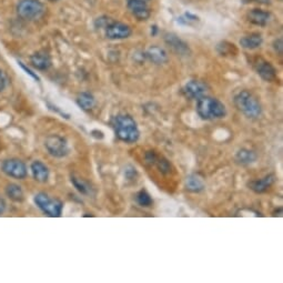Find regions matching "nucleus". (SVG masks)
I'll use <instances>...</instances> for the list:
<instances>
[{
    "label": "nucleus",
    "instance_id": "nucleus-1",
    "mask_svg": "<svg viewBox=\"0 0 283 283\" xmlns=\"http://www.w3.org/2000/svg\"><path fill=\"white\" fill-rule=\"evenodd\" d=\"M112 128L119 140L126 143H134L140 137V131L131 116L118 115L112 120Z\"/></svg>",
    "mask_w": 283,
    "mask_h": 283
},
{
    "label": "nucleus",
    "instance_id": "nucleus-2",
    "mask_svg": "<svg viewBox=\"0 0 283 283\" xmlns=\"http://www.w3.org/2000/svg\"><path fill=\"white\" fill-rule=\"evenodd\" d=\"M197 113L203 120H218L226 116V109L220 100L203 95L198 99Z\"/></svg>",
    "mask_w": 283,
    "mask_h": 283
},
{
    "label": "nucleus",
    "instance_id": "nucleus-3",
    "mask_svg": "<svg viewBox=\"0 0 283 283\" xmlns=\"http://www.w3.org/2000/svg\"><path fill=\"white\" fill-rule=\"evenodd\" d=\"M233 101L234 106L237 107L238 110L241 111L248 118L254 119L261 116V112H262L261 104L254 95L250 94L249 91H240V93L236 94Z\"/></svg>",
    "mask_w": 283,
    "mask_h": 283
},
{
    "label": "nucleus",
    "instance_id": "nucleus-4",
    "mask_svg": "<svg viewBox=\"0 0 283 283\" xmlns=\"http://www.w3.org/2000/svg\"><path fill=\"white\" fill-rule=\"evenodd\" d=\"M46 12V7L39 0H20L17 5V14L25 20H37Z\"/></svg>",
    "mask_w": 283,
    "mask_h": 283
},
{
    "label": "nucleus",
    "instance_id": "nucleus-5",
    "mask_svg": "<svg viewBox=\"0 0 283 283\" xmlns=\"http://www.w3.org/2000/svg\"><path fill=\"white\" fill-rule=\"evenodd\" d=\"M33 201L45 215L51 218H59L62 216L63 204L60 200L50 198L47 193L40 192L34 195Z\"/></svg>",
    "mask_w": 283,
    "mask_h": 283
},
{
    "label": "nucleus",
    "instance_id": "nucleus-6",
    "mask_svg": "<svg viewBox=\"0 0 283 283\" xmlns=\"http://www.w3.org/2000/svg\"><path fill=\"white\" fill-rule=\"evenodd\" d=\"M45 147L48 154L55 157V158H63L70 151L66 139L63 137L57 136V134H52V136H49L46 139Z\"/></svg>",
    "mask_w": 283,
    "mask_h": 283
},
{
    "label": "nucleus",
    "instance_id": "nucleus-7",
    "mask_svg": "<svg viewBox=\"0 0 283 283\" xmlns=\"http://www.w3.org/2000/svg\"><path fill=\"white\" fill-rule=\"evenodd\" d=\"M1 171L6 176L19 180L25 179L28 175L26 164L18 159H7L3 161L1 164Z\"/></svg>",
    "mask_w": 283,
    "mask_h": 283
},
{
    "label": "nucleus",
    "instance_id": "nucleus-8",
    "mask_svg": "<svg viewBox=\"0 0 283 283\" xmlns=\"http://www.w3.org/2000/svg\"><path fill=\"white\" fill-rule=\"evenodd\" d=\"M106 36L110 40H120V39H127L131 36V28L128 25L119 21H115L107 25Z\"/></svg>",
    "mask_w": 283,
    "mask_h": 283
},
{
    "label": "nucleus",
    "instance_id": "nucleus-9",
    "mask_svg": "<svg viewBox=\"0 0 283 283\" xmlns=\"http://www.w3.org/2000/svg\"><path fill=\"white\" fill-rule=\"evenodd\" d=\"M208 86L200 80H190L184 86L182 93L189 99H200L207 94Z\"/></svg>",
    "mask_w": 283,
    "mask_h": 283
},
{
    "label": "nucleus",
    "instance_id": "nucleus-10",
    "mask_svg": "<svg viewBox=\"0 0 283 283\" xmlns=\"http://www.w3.org/2000/svg\"><path fill=\"white\" fill-rule=\"evenodd\" d=\"M128 8L138 20L145 21L149 19L150 9L148 7V2L142 0H128Z\"/></svg>",
    "mask_w": 283,
    "mask_h": 283
},
{
    "label": "nucleus",
    "instance_id": "nucleus-11",
    "mask_svg": "<svg viewBox=\"0 0 283 283\" xmlns=\"http://www.w3.org/2000/svg\"><path fill=\"white\" fill-rule=\"evenodd\" d=\"M255 69L258 75L262 78L264 81L273 82L277 79V70L269 62L260 59L255 64Z\"/></svg>",
    "mask_w": 283,
    "mask_h": 283
},
{
    "label": "nucleus",
    "instance_id": "nucleus-12",
    "mask_svg": "<svg viewBox=\"0 0 283 283\" xmlns=\"http://www.w3.org/2000/svg\"><path fill=\"white\" fill-rule=\"evenodd\" d=\"M146 160L148 163L155 164L158 168L159 171L163 175H167L171 171V164L169 163V161L163 158L162 156L157 155L155 151H149L146 154Z\"/></svg>",
    "mask_w": 283,
    "mask_h": 283
},
{
    "label": "nucleus",
    "instance_id": "nucleus-13",
    "mask_svg": "<svg viewBox=\"0 0 283 283\" xmlns=\"http://www.w3.org/2000/svg\"><path fill=\"white\" fill-rule=\"evenodd\" d=\"M164 40L167 42V45L171 47L173 51H176L178 55L188 56L190 54L188 45L185 41H182L179 37H177L175 33H167L164 37Z\"/></svg>",
    "mask_w": 283,
    "mask_h": 283
},
{
    "label": "nucleus",
    "instance_id": "nucleus-14",
    "mask_svg": "<svg viewBox=\"0 0 283 283\" xmlns=\"http://www.w3.org/2000/svg\"><path fill=\"white\" fill-rule=\"evenodd\" d=\"M276 176L271 173V175L265 176L259 180H253L249 182V188L252 191H254L255 193H263L271 188L272 185L276 182Z\"/></svg>",
    "mask_w": 283,
    "mask_h": 283
},
{
    "label": "nucleus",
    "instance_id": "nucleus-15",
    "mask_svg": "<svg viewBox=\"0 0 283 283\" xmlns=\"http://www.w3.org/2000/svg\"><path fill=\"white\" fill-rule=\"evenodd\" d=\"M30 170H31V175L33 179L40 184H45L49 179V169L47 165L41 162V161L36 160L33 161L30 165Z\"/></svg>",
    "mask_w": 283,
    "mask_h": 283
},
{
    "label": "nucleus",
    "instance_id": "nucleus-16",
    "mask_svg": "<svg viewBox=\"0 0 283 283\" xmlns=\"http://www.w3.org/2000/svg\"><path fill=\"white\" fill-rule=\"evenodd\" d=\"M30 63L38 70H47L51 66V58L46 51H37L30 57Z\"/></svg>",
    "mask_w": 283,
    "mask_h": 283
},
{
    "label": "nucleus",
    "instance_id": "nucleus-17",
    "mask_svg": "<svg viewBox=\"0 0 283 283\" xmlns=\"http://www.w3.org/2000/svg\"><path fill=\"white\" fill-rule=\"evenodd\" d=\"M186 188L188 189L190 192H201L206 188V185H204V180L202 179V177H200L197 173H193V175H190L186 179Z\"/></svg>",
    "mask_w": 283,
    "mask_h": 283
},
{
    "label": "nucleus",
    "instance_id": "nucleus-18",
    "mask_svg": "<svg viewBox=\"0 0 283 283\" xmlns=\"http://www.w3.org/2000/svg\"><path fill=\"white\" fill-rule=\"evenodd\" d=\"M147 57L149 58L150 62L156 64H162L168 62V55L164 49L160 47H151L147 51Z\"/></svg>",
    "mask_w": 283,
    "mask_h": 283
},
{
    "label": "nucleus",
    "instance_id": "nucleus-19",
    "mask_svg": "<svg viewBox=\"0 0 283 283\" xmlns=\"http://www.w3.org/2000/svg\"><path fill=\"white\" fill-rule=\"evenodd\" d=\"M263 39L260 33H251L240 39V45L248 50H253L262 45Z\"/></svg>",
    "mask_w": 283,
    "mask_h": 283
},
{
    "label": "nucleus",
    "instance_id": "nucleus-20",
    "mask_svg": "<svg viewBox=\"0 0 283 283\" xmlns=\"http://www.w3.org/2000/svg\"><path fill=\"white\" fill-rule=\"evenodd\" d=\"M248 19L250 23L256 26H265L270 20V14L268 11L261 10V9H252L249 14H248Z\"/></svg>",
    "mask_w": 283,
    "mask_h": 283
},
{
    "label": "nucleus",
    "instance_id": "nucleus-21",
    "mask_svg": "<svg viewBox=\"0 0 283 283\" xmlns=\"http://www.w3.org/2000/svg\"><path fill=\"white\" fill-rule=\"evenodd\" d=\"M234 159H236L237 163H239V164L249 165V164H252V163L255 162L256 155H255L254 151H252L250 149H241L237 152Z\"/></svg>",
    "mask_w": 283,
    "mask_h": 283
},
{
    "label": "nucleus",
    "instance_id": "nucleus-22",
    "mask_svg": "<svg viewBox=\"0 0 283 283\" xmlns=\"http://www.w3.org/2000/svg\"><path fill=\"white\" fill-rule=\"evenodd\" d=\"M6 194L7 197L15 202H21L24 200V190L20 186L16 184H9L6 187Z\"/></svg>",
    "mask_w": 283,
    "mask_h": 283
},
{
    "label": "nucleus",
    "instance_id": "nucleus-23",
    "mask_svg": "<svg viewBox=\"0 0 283 283\" xmlns=\"http://www.w3.org/2000/svg\"><path fill=\"white\" fill-rule=\"evenodd\" d=\"M94 97L89 93H81L77 97V104L84 110H91L94 107Z\"/></svg>",
    "mask_w": 283,
    "mask_h": 283
},
{
    "label": "nucleus",
    "instance_id": "nucleus-24",
    "mask_svg": "<svg viewBox=\"0 0 283 283\" xmlns=\"http://www.w3.org/2000/svg\"><path fill=\"white\" fill-rule=\"evenodd\" d=\"M71 184L77 189L78 192H80L81 194H84V195L91 194L90 186L82 179H79V178H76V177H71Z\"/></svg>",
    "mask_w": 283,
    "mask_h": 283
},
{
    "label": "nucleus",
    "instance_id": "nucleus-25",
    "mask_svg": "<svg viewBox=\"0 0 283 283\" xmlns=\"http://www.w3.org/2000/svg\"><path fill=\"white\" fill-rule=\"evenodd\" d=\"M136 200L138 204H140L141 207L149 208L154 204V200H152L151 195L147 192L146 190H140L136 195Z\"/></svg>",
    "mask_w": 283,
    "mask_h": 283
},
{
    "label": "nucleus",
    "instance_id": "nucleus-26",
    "mask_svg": "<svg viewBox=\"0 0 283 283\" xmlns=\"http://www.w3.org/2000/svg\"><path fill=\"white\" fill-rule=\"evenodd\" d=\"M234 45H231V43H228V42H222L220 43V45H218L217 47V49L218 51H219V54L220 55H230L231 54V51L230 50H232L234 49Z\"/></svg>",
    "mask_w": 283,
    "mask_h": 283
},
{
    "label": "nucleus",
    "instance_id": "nucleus-27",
    "mask_svg": "<svg viewBox=\"0 0 283 283\" xmlns=\"http://www.w3.org/2000/svg\"><path fill=\"white\" fill-rule=\"evenodd\" d=\"M125 176L127 178L128 180H134L138 176V172L136 168H133L132 165H128L127 168H126V171H125Z\"/></svg>",
    "mask_w": 283,
    "mask_h": 283
},
{
    "label": "nucleus",
    "instance_id": "nucleus-28",
    "mask_svg": "<svg viewBox=\"0 0 283 283\" xmlns=\"http://www.w3.org/2000/svg\"><path fill=\"white\" fill-rule=\"evenodd\" d=\"M273 48H274V50L277 51V54L282 55V52H283V42H282L281 38H279V39H277V40H274Z\"/></svg>",
    "mask_w": 283,
    "mask_h": 283
},
{
    "label": "nucleus",
    "instance_id": "nucleus-29",
    "mask_svg": "<svg viewBox=\"0 0 283 283\" xmlns=\"http://www.w3.org/2000/svg\"><path fill=\"white\" fill-rule=\"evenodd\" d=\"M7 82H8V79L5 75V72H3L2 70H0V93L6 89Z\"/></svg>",
    "mask_w": 283,
    "mask_h": 283
},
{
    "label": "nucleus",
    "instance_id": "nucleus-30",
    "mask_svg": "<svg viewBox=\"0 0 283 283\" xmlns=\"http://www.w3.org/2000/svg\"><path fill=\"white\" fill-rule=\"evenodd\" d=\"M19 64H20V67H21V68H23V69H24V70H25L26 72H27V73H28V75H29L30 77H31V78H33V79H34V80H37V81H39V77H38V76L36 75V73H33V72H32L31 70H30V69H28L27 67H26V66H25V64H24L23 63H19Z\"/></svg>",
    "mask_w": 283,
    "mask_h": 283
},
{
    "label": "nucleus",
    "instance_id": "nucleus-31",
    "mask_svg": "<svg viewBox=\"0 0 283 283\" xmlns=\"http://www.w3.org/2000/svg\"><path fill=\"white\" fill-rule=\"evenodd\" d=\"M91 136L95 139H100V140H101V139H103V132L100 131V130H93V131H91Z\"/></svg>",
    "mask_w": 283,
    "mask_h": 283
},
{
    "label": "nucleus",
    "instance_id": "nucleus-32",
    "mask_svg": "<svg viewBox=\"0 0 283 283\" xmlns=\"http://www.w3.org/2000/svg\"><path fill=\"white\" fill-rule=\"evenodd\" d=\"M246 2H258L261 5H269L271 0H245Z\"/></svg>",
    "mask_w": 283,
    "mask_h": 283
},
{
    "label": "nucleus",
    "instance_id": "nucleus-33",
    "mask_svg": "<svg viewBox=\"0 0 283 283\" xmlns=\"http://www.w3.org/2000/svg\"><path fill=\"white\" fill-rule=\"evenodd\" d=\"M5 210H6V202H5V200L0 198V216L5 212Z\"/></svg>",
    "mask_w": 283,
    "mask_h": 283
},
{
    "label": "nucleus",
    "instance_id": "nucleus-34",
    "mask_svg": "<svg viewBox=\"0 0 283 283\" xmlns=\"http://www.w3.org/2000/svg\"><path fill=\"white\" fill-rule=\"evenodd\" d=\"M49 1H58V0H49Z\"/></svg>",
    "mask_w": 283,
    "mask_h": 283
},
{
    "label": "nucleus",
    "instance_id": "nucleus-35",
    "mask_svg": "<svg viewBox=\"0 0 283 283\" xmlns=\"http://www.w3.org/2000/svg\"><path fill=\"white\" fill-rule=\"evenodd\" d=\"M142 1H146V2H148V1H149V0H142Z\"/></svg>",
    "mask_w": 283,
    "mask_h": 283
}]
</instances>
